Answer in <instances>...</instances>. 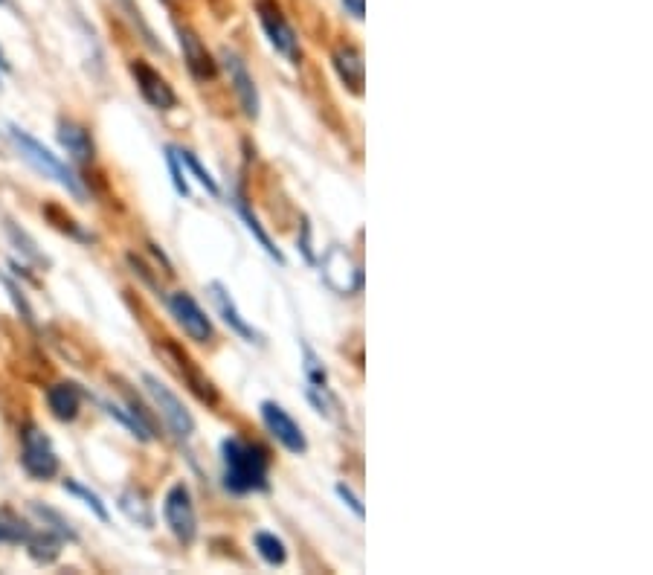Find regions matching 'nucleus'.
<instances>
[{"label": "nucleus", "mask_w": 653, "mask_h": 575, "mask_svg": "<svg viewBox=\"0 0 653 575\" xmlns=\"http://www.w3.org/2000/svg\"><path fill=\"white\" fill-rule=\"evenodd\" d=\"M221 465H224V488L236 497L270 488V454L259 442L227 436L221 442Z\"/></svg>", "instance_id": "obj_1"}, {"label": "nucleus", "mask_w": 653, "mask_h": 575, "mask_svg": "<svg viewBox=\"0 0 653 575\" xmlns=\"http://www.w3.org/2000/svg\"><path fill=\"white\" fill-rule=\"evenodd\" d=\"M9 140H12V146L18 149V154L30 163L35 172H41L44 178H50V181H56L61 189H67V195H73L79 204H85L88 201V189H85V183L82 178L70 169V163H64L59 154H53L44 143H38L35 137H32L30 131H24L21 125H9Z\"/></svg>", "instance_id": "obj_2"}, {"label": "nucleus", "mask_w": 653, "mask_h": 575, "mask_svg": "<svg viewBox=\"0 0 653 575\" xmlns=\"http://www.w3.org/2000/svg\"><path fill=\"white\" fill-rule=\"evenodd\" d=\"M21 468L27 471V477L38 480V483L53 480L61 468L53 439L32 422L21 427Z\"/></svg>", "instance_id": "obj_3"}, {"label": "nucleus", "mask_w": 653, "mask_h": 575, "mask_svg": "<svg viewBox=\"0 0 653 575\" xmlns=\"http://www.w3.org/2000/svg\"><path fill=\"white\" fill-rule=\"evenodd\" d=\"M140 378H143V390H146V395L151 398L157 416L166 422V427H169L178 439H192V436H195V419H192V413L183 407V401H180L178 395L172 393V390H169L157 375H151V372H143Z\"/></svg>", "instance_id": "obj_4"}, {"label": "nucleus", "mask_w": 653, "mask_h": 575, "mask_svg": "<svg viewBox=\"0 0 653 575\" xmlns=\"http://www.w3.org/2000/svg\"><path fill=\"white\" fill-rule=\"evenodd\" d=\"M163 517L169 532L178 538L180 544H195L198 538V512H195V500L186 483H175L166 497H163Z\"/></svg>", "instance_id": "obj_5"}, {"label": "nucleus", "mask_w": 653, "mask_h": 575, "mask_svg": "<svg viewBox=\"0 0 653 575\" xmlns=\"http://www.w3.org/2000/svg\"><path fill=\"white\" fill-rule=\"evenodd\" d=\"M256 15H259V24H262L265 35H268L270 47H273L279 56H285V59L297 64L299 56H302L299 38L294 27L288 24L282 6H279L276 0H256Z\"/></svg>", "instance_id": "obj_6"}, {"label": "nucleus", "mask_w": 653, "mask_h": 575, "mask_svg": "<svg viewBox=\"0 0 653 575\" xmlns=\"http://www.w3.org/2000/svg\"><path fill=\"white\" fill-rule=\"evenodd\" d=\"M302 372H305V395L317 407V413H323L331 422L340 419V401L328 387L326 366L320 364L317 352L308 343H302Z\"/></svg>", "instance_id": "obj_7"}, {"label": "nucleus", "mask_w": 653, "mask_h": 575, "mask_svg": "<svg viewBox=\"0 0 653 575\" xmlns=\"http://www.w3.org/2000/svg\"><path fill=\"white\" fill-rule=\"evenodd\" d=\"M323 279H326L328 288H334L337 294H357L363 288V271L355 259L349 256L346 247L334 244L323 256Z\"/></svg>", "instance_id": "obj_8"}, {"label": "nucleus", "mask_w": 653, "mask_h": 575, "mask_svg": "<svg viewBox=\"0 0 653 575\" xmlns=\"http://www.w3.org/2000/svg\"><path fill=\"white\" fill-rule=\"evenodd\" d=\"M166 305H169L175 323L183 329V334H186L189 340H195V343H209V340H212V334H215L212 332V323H209L204 308L195 303V297H192L189 291H175V294H169V297H166Z\"/></svg>", "instance_id": "obj_9"}, {"label": "nucleus", "mask_w": 653, "mask_h": 575, "mask_svg": "<svg viewBox=\"0 0 653 575\" xmlns=\"http://www.w3.org/2000/svg\"><path fill=\"white\" fill-rule=\"evenodd\" d=\"M128 70H131V76H134V82H137L140 96L149 102L151 108H157V111H172V108L178 105V93H175V88L169 85L166 76H160V73L151 67L149 61L134 59L128 64Z\"/></svg>", "instance_id": "obj_10"}, {"label": "nucleus", "mask_w": 653, "mask_h": 575, "mask_svg": "<svg viewBox=\"0 0 653 575\" xmlns=\"http://www.w3.org/2000/svg\"><path fill=\"white\" fill-rule=\"evenodd\" d=\"M259 413H262V422L268 427L270 436H273L285 451H291V454H305V451H308V439H305L302 427L291 419V413H288L282 404H276V401H262Z\"/></svg>", "instance_id": "obj_11"}, {"label": "nucleus", "mask_w": 653, "mask_h": 575, "mask_svg": "<svg viewBox=\"0 0 653 575\" xmlns=\"http://www.w3.org/2000/svg\"><path fill=\"white\" fill-rule=\"evenodd\" d=\"M221 67H224L227 76H230V85H233L238 102H241V111H244L250 120H256V117H259V108H262V99H259V88H256V82H253L247 64H244L241 56L233 53V50H221Z\"/></svg>", "instance_id": "obj_12"}, {"label": "nucleus", "mask_w": 653, "mask_h": 575, "mask_svg": "<svg viewBox=\"0 0 653 575\" xmlns=\"http://www.w3.org/2000/svg\"><path fill=\"white\" fill-rule=\"evenodd\" d=\"M93 401L105 410V416H111V419H117L134 439H140V442H154V424L151 419L137 407V401L134 398H128L125 404H119V401H111V398H96L93 395Z\"/></svg>", "instance_id": "obj_13"}, {"label": "nucleus", "mask_w": 653, "mask_h": 575, "mask_svg": "<svg viewBox=\"0 0 653 575\" xmlns=\"http://www.w3.org/2000/svg\"><path fill=\"white\" fill-rule=\"evenodd\" d=\"M209 291V300L215 305V311H218V317L230 326V332H236L241 340H247V343H265V337L256 332L244 317H241V311H238L236 300L230 297V291L218 282V279H212L207 285Z\"/></svg>", "instance_id": "obj_14"}, {"label": "nucleus", "mask_w": 653, "mask_h": 575, "mask_svg": "<svg viewBox=\"0 0 653 575\" xmlns=\"http://www.w3.org/2000/svg\"><path fill=\"white\" fill-rule=\"evenodd\" d=\"M180 53L186 61V70L198 79V82H207L218 76V61L212 59V53L207 50V44L195 35L192 30H178Z\"/></svg>", "instance_id": "obj_15"}, {"label": "nucleus", "mask_w": 653, "mask_h": 575, "mask_svg": "<svg viewBox=\"0 0 653 575\" xmlns=\"http://www.w3.org/2000/svg\"><path fill=\"white\" fill-rule=\"evenodd\" d=\"M47 407H50V416L56 422H73L82 410V401H85V390L73 381H59L53 387H47Z\"/></svg>", "instance_id": "obj_16"}, {"label": "nucleus", "mask_w": 653, "mask_h": 575, "mask_svg": "<svg viewBox=\"0 0 653 575\" xmlns=\"http://www.w3.org/2000/svg\"><path fill=\"white\" fill-rule=\"evenodd\" d=\"M56 137H59L61 149L70 154L73 163H82V166H85V163H93L96 146H93V137H90V131L85 125H79V122L73 120H59Z\"/></svg>", "instance_id": "obj_17"}, {"label": "nucleus", "mask_w": 653, "mask_h": 575, "mask_svg": "<svg viewBox=\"0 0 653 575\" xmlns=\"http://www.w3.org/2000/svg\"><path fill=\"white\" fill-rule=\"evenodd\" d=\"M230 204L236 207L238 218L244 221V227L250 230V236H253V239L259 242V247H262V250L268 253V256L273 259V262H276V265H285V256H282V250H279V247L273 244V239L268 236V230H265V227H262V221H259V215L250 210V204H247L244 192L233 189V192H230Z\"/></svg>", "instance_id": "obj_18"}, {"label": "nucleus", "mask_w": 653, "mask_h": 575, "mask_svg": "<svg viewBox=\"0 0 653 575\" xmlns=\"http://www.w3.org/2000/svg\"><path fill=\"white\" fill-rule=\"evenodd\" d=\"M166 352L172 355V361H175L178 372L183 375V381L189 384V390L198 395V398H201L204 404H209V407H212V404H218V393H215L212 381L201 375V369L195 366V361H192V358H189V355H186L183 349H178L175 343H169V346H166Z\"/></svg>", "instance_id": "obj_19"}, {"label": "nucleus", "mask_w": 653, "mask_h": 575, "mask_svg": "<svg viewBox=\"0 0 653 575\" xmlns=\"http://www.w3.org/2000/svg\"><path fill=\"white\" fill-rule=\"evenodd\" d=\"M334 70H337V76H340V82L349 88V91L360 96L363 93V82H366V64H363V56H360V50L357 47H337L334 50Z\"/></svg>", "instance_id": "obj_20"}, {"label": "nucleus", "mask_w": 653, "mask_h": 575, "mask_svg": "<svg viewBox=\"0 0 653 575\" xmlns=\"http://www.w3.org/2000/svg\"><path fill=\"white\" fill-rule=\"evenodd\" d=\"M119 509L131 523L151 529L154 526V506L149 503V494L143 488H125L119 494Z\"/></svg>", "instance_id": "obj_21"}, {"label": "nucleus", "mask_w": 653, "mask_h": 575, "mask_svg": "<svg viewBox=\"0 0 653 575\" xmlns=\"http://www.w3.org/2000/svg\"><path fill=\"white\" fill-rule=\"evenodd\" d=\"M6 227V236H9V242H12V247L21 253V259H27V262H32L35 268H47L50 265V259L38 250V244H35V239H32L30 233L24 230V227H18L15 221H6L3 224Z\"/></svg>", "instance_id": "obj_22"}, {"label": "nucleus", "mask_w": 653, "mask_h": 575, "mask_svg": "<svg viewBox=\"0 0 653 575\" xmlns=\"http://www.w3.org/2000/svg\"><path fill=\"white\" fill-rule=\"evenodd\" d=\"M35 532L30 523L21 515H15L12 509L0 506V544L21 546L30 541V535Z\"/></svg>", "instance_id": "obj_23"}, {"label": "nucleus", "mask_w": 653, "mask_h": 575, "mask_svg": "<svg viewBox=\"0 0 653 575\" xmlns=\"http://www.w3.org/2000/svg\"><path fill=\"white\" fill-rule=\"evenodd\" d=\"M30 512L44 523L47 532H53V535L61 538V541H79V535H76V529L70 526V520L61 515V512H56V509L41 506V503H30Z\"/></svg>", "instance_id": "obj_24"}, {"label": "nucleus", "mask_w": 653, "mask_h": 575, "mask_svg": "<svg viewBox=\"0 0 653 575\" xmlns=\"http://www.w3.org/2000/svg\"><path fill=\"white\" fill-rule=\"evenodd\" d=\"M61 538H56L53 532H47V529H41V532H32L30 541H27V549H30V558L32 561H38V564H53L56 558H59L61 552Z\"/></svg>", "instance_id": "obj_25"}, {"label": "nucleus", "mask_w": 653, "mask_h": 575, "mask_svg": "<svg viewBox=\"0 0 653 575\" xmlns=\"http://www.w3.org/2000/svg\"><path fill=\"white\" fill-rule=\"evenodd\" d=\"M253 546L256 552L268 561L270 567H282L288 561V546L282 538H276L273 532H256L253 535Z\"/></svg>", "instance_id": "obj_26"}, {"label": "nucleus", "mask_w": 653, "mask_h": 575, "mask_svg": "<svg viewBox=\"0 0 653 575\" xmlns=\"http://www.w3.org/2000/svg\"><path fill=\"white\" fill-rule=\"evenodd\" d=\"M61 485H64V491H67V494L79 497V500H82V503L88 506L90 512H93V515L102 520V523H108V520H111V515H108V506L102 503V497H99L96 491H90V488H85L82 483H76L73 477H67V480H64Z\"/></svg>", "instance_id": "obj_27"}, {"label": "nucleus", "mask_w": 653, "mask_h": 575, "mask_svg": "<svg viewBox=\"0 0 653 575\" xmlns=\"http://www.w3.org/2000/svg\"><path fill=\"white\" fill-rule=\"evenodd\" d=\"M0 285L6 288L9 300H12V305H15V311L24 317V323H27L30 329H35V308H32L30 300L24 297V288H21L12 276H6V273H0Z\"/></svg>", "instance_id": "obj_28"}, {"label": "nucleus", "mask_w": 653, "mask_h": 575, "mask_svg": "<svg viewBox=\"0 0 653 575\" xmlns=\"http://www.w3.org/2000/svg\"><path fill=\"white\" fill-rule=\"evenodd\" d=\"M178 157H180V163H183V166L189 169V175H192L195 181L201 183V186L207 189L209 195H218V192H221V189H218V183H215V178L209 175V169H204V163L198 160V154L189 152V149H178Z\"/></svg>", "instance_id": "obj_29"}, {"label": "nucleus", "mask_w": 653, "mask_h": 575, "mask_svg": "<svg viewBox=\"0 0 653 575\" xmlns=\"http://www.w3.org/2000/svg\"><path fill=\"white\" fill-rule=\"evenodd\" d=\"M166 163H169V175H172V186L180 198H189V183L183 175V163L178 157V146H166Z\"/></svg>", "instance_id": "obj_30"}, {"label": "nucleus", "mask_w": 653, "mask_h": 575, "mask_svg": "<svg viewBox=\"0 0 653 575\" xmlns=\"http://www.w3.org/2000/svg\"><path fill=\"white\" fill-rule=\"evenodd\" d=\"M334 491H337V497H340V500H343V503H346V506H349V509L355 512V517H360V520L366 517V512H363V503L357 500V494L352 491V488H349V485L337 483V485H334Z\"/></svg>", "instance_id": "obj_31"}, {"label": "nucleus", "mask_w": 653, "mask_h": 575, "mask_svg": "<svg viewBox=\"0 0 653 575\" xmlns=\"http://www.w3.org/2000/svg\"><path fill=\"white\" fill-rule=\"evenodd\" d=\"M299 250H302V256H305V262H308V265H314V262H317V256H314V250H311V227H308V221H302V239H299Z\"/></svg>", "instance_id": "obj_32"}, {"label": "nucleus", "mask_w": 653, "mask_h": 575, "mask_svg": "<svg viewBox=\"0 0 653 575\" xmlns=\"http://www.w3.org/2000/svg\"><path fill=\"white\" fill-rule=\"evenodd\" d=\"M343 9H346L355 21L363 18V0H343Z\"/></svg>", "instance_id": "obj_33"}, {"label": "nucleus", "mask_w": 653, "mask_h": 575, "mask_svg": "<svg viewBox=\"0 0 653 575\" xmlns=\"http://www.w3.org/2000/svg\"><path fill=\"white\" fill-rule=\"evenodd\" d=\"M0 73H12V61L3 53V47H0Z\"/></svg>", "instance_id": "obj_34"}, {"label": "nucleus", "mask_w": 653, "mask_h": 575, "mask_svg": "<svg viewBox=\"0 0 653 575\" xmlns=\"http://www.w3.org/2000/svg\"><path fill=\"white\" fill-rule=\"evenodd\" d=\"M6 3H9V0H0V6H6Z\"/></svg>", "instance_id": "obj_35"}]
</instances>
